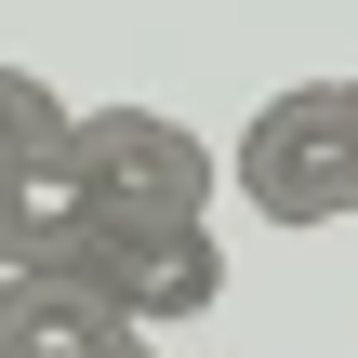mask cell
Returning a JSON list of instances; mask_svg holds the SVG:
<instances>
[{"mask_svg":"<svg viewBox=\"0 0 358 358\" xmlns=\"http://www.w3.org/2000/svg\"><path fill=\"white\" fill-rule=\"evenodd\" d=\"M66 279H93L133 332H186V319L226 306V252H213V226H93Z\"/></svg>","mask_w":358,"mask_h":358,"instance_id":"3957f363","label":"cell"},{"mask_svg":"<svg viewBox=\"0 0 358 358\" xmlns=\"http://www.w3.org/2000/svg\"><path fill=\"white\" fill-rule=\"evenodd\" d=\"M80 186H93V226H199L226 159L173 106H80Z\"/></svg>","mask_w":358,"mask_h":358,"instance_id":"7a4b0ae2","label":"cell"},{"mask_svg":"<svg viewBox=\"0 0 358 358\" xmlns=\"http://www.w3.org/2000/svg\"><path fill=\"white\" fill-rule=\"evenodd\" d=\"M345 93H358V80H345Z\"/></svg>","mask_w":358,"mask_h":358,"instance_id":"ba28073f","label":"cell"},{"mask_svg":"<svg viewBox=\"0 0 358 358\" xmlns=\"http://www.w3.org/2000/svg\"><path fill=\"white\" fill-rule=\"evenodd\" d=\"M226 186L266 213V226H345L358 213V93L345 80H292L239 120L226 146Z\"/></svg>","mask_w":358,"mask_h":358,"instance_id":"6da1fadb","label":"cell"},{"mask_svg":"<svg viewBox=\"0 0 358 358\" xmlns=\"http://www.w3.org/2000/svg\"><path fill=\"white\" fill-rule=\"evenodd\" d=\"M66 133H80V106H53V80H27V66H0V173L66 146Z\"/></svg>","mask_w":358,"mask_h":358,"instance_id":"8992f818","label":"cell"},{"mask_svg":"<svg viewBox=\"0 0 358 358\" xmlns=\"http://www.w3.org/2000/svg\"><path fill=\"white\" fill-rule=\"evenodd\" d=\"M0 358H146V332L66 266H13L0 279Z\"/></svg>","mask_w":358,"mask_h":358,"instance_id":"277c9868","label":"cell"},{"mask_svg":"<svg viewBox=\"0 0 358 358\" xmlns=\"http://www.w3.org/2000/svg\"><path fill=\"white\" fill-rule=\"evenodd\" d=\"M0 279H13V266H0Z\"/></svg>","mask_w":358,"mask_h":358,"instance_id":"52a82bcc","label":"cell"},{"mask_svg":"<svg viewBox=\"0 0 358 358\" xmlns=\"http://www.w3.org/2000/svg\"><path fill=\"white\" fill-rule=\"evenodd\" d=\"M93 239V186H80V133L0 173V266H80Z\"/></svg>","mask_w":358,"mask_h":358,"instance_id":"5b68a950","label":"cell"}]
</instances>
